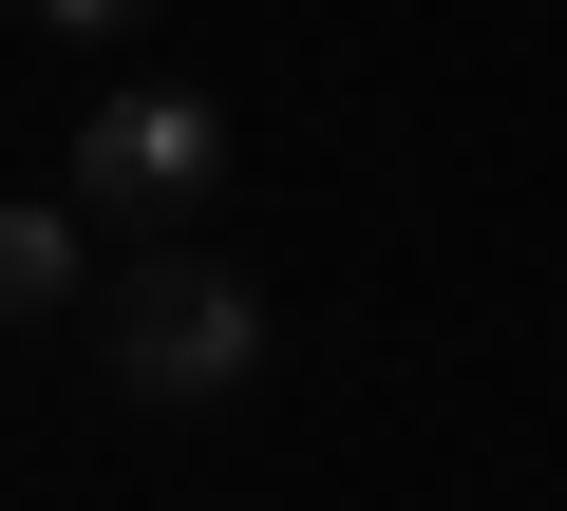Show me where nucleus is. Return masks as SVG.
I'll return each mask as SVG.
<instances>
[{
	"label": "nucleus",
	"mask_w": 567,
	"mask_h": 511,
	"mask_svg": "<svg viewBox=\"0 0 567 511\" xmlns=\"http://www.w3.org/2000/svg\"><path fill=\"white\" fill-rule=\"evenodd\" d=\"M208 171H227V114L208 95H95V133H76V208H114V227L208 208Z\"/></svg>",
	"instance_id": "nucleus-2"
},
{
	"label": "nucleus",
	"mask_w": 567,
	"mask_h": 511,
	"mask_svg": "<svg viewBox=\"0 0 567 511\" xmlns=\"http://www.w3.org/2000/svg\"><path fill=\"white\" fill-rule=\"evenodd\" d=\"M76 304V208H0V323Z\"/></svg>",
	"instance_id": "nucleus-3"
},
{
	"label": "nucleus",
	"mask_w": 567,
	"mask_h": 511,
	"mask_svg": "<svg viewBox=\"0 0 567 511\" xmlns=\"http://www.w3.org/2000/svg\"><path fill=\"white\" fill-rule=\"evenodd\" d=\"M39 20H58V39H114V20H152V0H39Z\"/></svg>",
	"instance_id": "nucleus-4"
},
{
	"label": "nucleus",
	"mask_w": 567,
	"mask_h": 511,
	"mask_svg": "<svg viewBox=\"0 0 567 511\" xmlns=\"http://www.w3.org/2000/svg\"><path fill=\"white\" fill-rule=\"evenodd\" d=\"M0 20H20V0H0Z\"/></svg>",
	"instance_id": "nucleus-5"
},
{
	"label": "nucleus",
	"mask_w": 567,
	"mask_h": 511,
	"mask_svg": "<svg viewBox=\"0 0 567 511\" xmlns=\"http://www.w3.org/2000/svg\"><path fill=\"white\" fill-rule=\"evenodd\" d=\"M95 341H114V379H133V398H227V379L265 360V304H246L227 266H189V246H152V266L114 285V323H95Z\"/></svg>",
	"instance_id": "nucleus-1"
}]
</instances>
